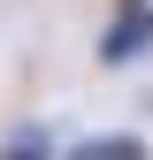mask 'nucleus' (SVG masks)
I'll return each mask as SVG.
<instances>
[{
  "label": "nucleus",
  "instance_id": "nucleus-1",
  "mask_svg": "<svg viewBox=\"0 0 153 160\" xmlns=\"http://www.w3.org/2000/svg\"><path fill=\"white\" fill-rule=\"evenodd\" d=\"M145 46H153V8H123V15L107 23V38H100V61L123 69L130 53H145Z\"/></svg>",
  "mask_w": 153,
  "mask_h": 160
},
{
  "label": "nucleus",
  "instance_id": "nucleus-2",
  "mask_svg": "<svg viewBox=\"0 0 153 160\" xmlns=\"http://www.w3.org/2000/svg\"><path fill=\"white\" fill-rule=\"evenodd\" d=\"M61 160H153L138 130H100V137H76Z\"/></svg>",
  "mask_w": 153,
  "mask_h": 160
},
{
  "label": "nucleus",
  "instance_id": "nucleus-3",
  "mask_svg": "<svg viewBox=\"0 0 153 160\" xmlns=\"http://www.w3.org/2000/svg\"><path fill=\"white\" fill-rule=\"evenodd\" d=\"M0 160H46V130H38V122H31V130H15L8 145H0Z\"/></svg>",
  "mask_w": 153,
  "mask_h": 160
}]
</instances>
